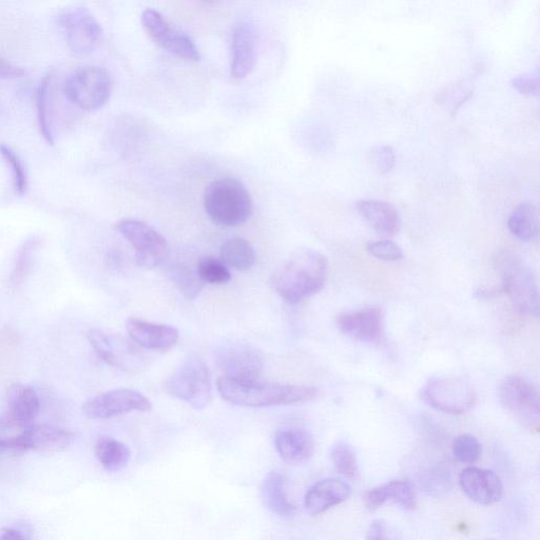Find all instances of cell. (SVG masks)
Segmentation results:
<instances>
[{
  "label": "cell",
  "mask_w": 540,
  "mask_h": 540,
  "mask_svg": "<svg viewBox=\"0 0 540 540\" xmlns=\"http://www.w3.org/2000/svg\"><path fill=\"white\" fill-rule=\"evenodd\" d=\"M339 330L356 341L379 344L385 339V319L380 307L370 306L337 317Z\"/></svg>",
  "instance_id": "13"
},
{
  "label": "cell",
  "mask_w": 540,
  "mask_h": 540,
  "mask_svg": "<svg viewBox=\"0 0 540 540\" xmlns=\"http://www.w3.org/2000/svg\"><path fill=\"white\" fill-rule=\"evenodd\" d=\"M285 478L279 472H270L266 475L262 488L264 506L281 517H291L296 513V506L289 500Z\"/></svg>",
  "instance_id": "23"
},
{
  "label": "cell",
  "mask_w": 540,
  "mask_h": 540,
  "mask_svg": "<svg viewBox=\"0 0 540 540\" xmlns=\"http://www.w3.org/2000/svg\"><path fill=\"white\" fill-rule=\"evenodd\" d=\"M162 49L175 54L189 62L201 60V52L192 38L186 34L173 31Z\"/></svg>",
  "instance_id": "32"
},
{
  "label": "cell",
  "mask_w": 540,
  "mask_h": 540,
  "mask_svg": "<svg viewBox=\"0 0 540 540\" xmlns=\"http://www.w3.org/2000/svg\"><path fill=\"white\" fill-rule=\"evenodd\" d=\"M126 331L131 340L143 349L151 351H168L179 340V331L176 327L153 323L138 318H129L126 322Z\"/></svg>",
  "instance_id": "16"
},
{
  "label": "cell",
  "mask_w": 540,
  "mask_h": 540,
  "mask_svg": "<svg viewBox=\"0 0 540 540\" xmlns=\"http://www.w3.org/2000/svg\"><path fill=\"white\" fill-rule=\"evenodd\" d=\"M9 424L6 419H0V431H2L5 427H8Z\"/></svg>",
  "instance_id": "44"
},
{
  "label": "cell",
  "mask_w": 540,
  "mask_h": 540,
  "mask_svg": "<svg viewBox=\"0 0 540 540\" xmlns=\"http://www.w3.org/2000/svg\"><path fill=\"white\" fill-rule=\"evenodd\" d=\"M510 233L523 242H531L538 237L539 216L537 208L529 203L517 206L508 220Z\"/></svg>",
  "instance_id": "24"
},
{
  "label": "cell",
  "mask_w": 540,
  "mask_h": 540,
  "mask_svg": "<svg viewBox=\"0 0 540 540\" xmlns=\"http://www.w3.org/2000/svg\"><path fill=\"white\" fill-rule=\"evenodd\" d=\"M142 25L151 40L162 47L172 30L165 17L157 10L147 9L142 14Z\"/></svg>",
  "instance_id": "33"
},
{
  "label": "cell",
  "mask_w": 540,
  "mask_h": 540,
  "mask_svg": "<svg viewBox=\"0 0 540 540\" xmlns=\"http://www.w3.org/2000/svg\"><path fill=\"white\" fill-rule=\"evenodd\" d=\"M496 262L498 273L503 281L501 291L508 295L518 313L537 318L539 315V293L533 270L522 258L510 250L501 252Z\"/></svg>",
  "instance_id": "4"
},
{
  "label": "cell",
  "mask_w": 540,
  "mask_h": 540,
  "mask_svg": "<svg viewBox=\"0 0 540 540\" xmlns=\"http://www.w3.org/2000/svg\"><path fill=\"white\" fill-rule=\"evenodd\" d=\"M503 408L532 433L540 428V401L535 385L523 376L509 375L499 385Z\"/></svg>",
  "instance_id": "6"
},
{
  "label": "cell",
  "mask_w": 540,
  "mask_h": 540,
  "mask_svg": "<svg viewBox=\"0 0 540 540\" xmlns=\"http://www.w3.org/2000/svg\"><path fill=\"white\" fill-rule=\"evenodd\" d=\"M453 455L461 464L473 465L482 454V447L479 440L470 434L456 437L452 445Z\"/></svg>",
  "instance_id": "34"
},
{
  "label": "cell",
  "mask_w": 540,
  "mask_h": 540,
  "mask_svg": "<svg viewBox=\"0 0 540 540\" xmlns=\"http://www.w3.org/2000/svg\"><path fill=\"white\" fill-rule=\"evenodd\" d=\"M371 162L381 175H387L396 165L395 150L388 145L375 146L371 150Z\"/></svg>",
  "instance_id": "38"
},
{
  "label": "cell",
  "mask_w": 540,
  "mask_h": 540,
  "mask_svg": "<svg viewBox=\"0 0 540 540\" xmlns=\"http://www.w3.org/2000/svg\"><path fill=\"white\" fill-rule=\"evenodd\" d=\"M198 275L203 283L212 285L226 284L231 274L225 263L215 257H204L198 263Z\"/></svg>",
  "instance_id": "31"
},
{
  "label": "cell",
  "mask_w": 540,
  "mask_h": 540,
  "mask_svg": "<svg viewBox=\"0 0 540 540\" xmlns=\"http://www.w3.org/2000/svg\"><path fill=\"white\" fill-rule=\"evenodd\" d=\"M27 452L57 453L68 449L74 440V433L69 430L48 426V424H32L19 434Z\"/></svg>",
  "instance_id": "17"
},
{
  "label": "cell",
  "mask_w": 540,
  "mask_h": 540,
  "mask_svg": "<svg viewBox=\"0 0 540 540\" xmlns=\"http://www.w3.org/2000/svg\"><path fill=\"white\" fill-rule=\"evenodd\" d=\"M220 253L225 265L239 272H248L256 264L255 249L243 238L234 237L226 240L221 246Z\"/></svg>",
  "instance_id": "25"
},
{
  "label": "cell",
  "mask_w": 540,
  "mask_h": 540,
  "mask_svg": "<svg viewBox=\"0 0 540 540\" xmlns=\"http://www.w3.org/2000/svg\"><path fill=\"white\" fill-rule=\"evenodd\" d=\"M204 208L217 225L236 227L252 218L254 202L243 183L234 178H223L206 187Z\"/></svg>",
  "instance_id": "3"
},
{
  "label": "cell",
  "mask_w": 540,
  "mask_h": 540,
  "mask_svg": "<svg viewBox=\"0 0 540 540\" xmlns=\"http://www.w3.org/2000/svg\"><path fill=\"white\" fill-rule=\"evenodd\" d=\"M0 156H2L6 163L11 167L16 194L24 196L28 187V179L21 159H19L11 147L5 144L0 145Z\"/></svg>",
  "instance_id": "36"
},
{
  "label": "cell",
  "mask_w": 540,
  "mask_h": 540,
  "mask_svg": "<svg viewBox=\"0 0 540 540\" xmlns=\"http://www.w3.org/2000/svg\"><path fill=\"white\" fill-rule=\"evenodd\" d=\"M57 23L68 47L75 54H90L102 45L103 28L87 8L74 7L63 11L57 17Z\"/></svg>",
  "instance_id": "9"
},
{
  "label": "cell",
  "mask_w": 540,
  "mask_h": 540,
  "mask_svg": "<svg viewBox=\"0 0 540 540\" xmlns=\"http://www.w3.org/2000/svg\"><path fill=\"white\" fill-rule=\"evenodd\" d=\"M114 228L133 247L139 266L150 269L164 262L168 245L158 230L143 221L133 219L121 220Z\"/></svg>",
  "instance_id": "10"
},
{
  "label": "cell",
  "mask_w": 540,
  "mask_h": 540,
  "mask_svg": "<svg viewBox=\"0 0 540 540\" xmlns=\"http://www.w3.org/2000/svg\"><path fill=\"white\" fill-rule=\"evenodd\" d=\"M95 456L105 470L118 471L127 464L130 451L121 441L103 437L96 443Z\"/></svg>",
  "instance_id": "26"
},
{
  "label": "cell",
  "mask_w": 540,
  "mask_h": 540,
  "mask_svg": "<svg viewBox=\"0 0 540 540\" xmlns=\"http://www.w3.org/2000/svg\"><path fill=\"white\" fill-rule=\"evenodd\" d=\"M0 540H29V537L23 530L6 528L0 532Z\"/></svg>",
  "instance_id": "43"
},
{
  "label": "cell",
  "mask_w": 540,
  "mask_h": 540,
  "mask_svg": "<svg viewBox=\"0 0 540 540\" xmlns=\"http://www.w3.org/2000/svg\"><path fill=\"white\" fill-rule=\"evenodd\" d=\"M9 416L6 419L9 426L27 428L34 424L40 415L41 400L30 385L13 384L8 392Z\"/></svg>",
  "instance_id": "18"
},
{
  "label": "cell",
  "mask_w": 540,
  "mask_h": 540,
  "mask_svg": "<svg viewBox=\"0 0 540 540\" xmlns=\"http://www.w3.org/2000/svg\"><path fill=\"white\" fill-rule=\"evenodd\" d=\"M52 81V75L47 74L42 80L40 86L36 91V108H37V120L38 126H40L41 133L50 145L54 144V135L50 123L49 112V89Z\"/></svg>",
  "instance_id": "29"
},
{
  "label": "cell",
  "mask_w": 540,
  "mask_h": 540,
  "mask_svg": "<svg viewBox=\"0 0 540 540\" xmlns=\"http://www.w3.org/2000/svg\"><path fill=\"white\" fill-rule=\"evenodd\" d=\"M459 482L462 491L478 505H494L504 494L503 482L491 470L469 467L461 472Z\"/></svg>",
  "instance_id": "15"
},
{
  "label": "cell",
  "mask_w": 540,
  "mask_h": 540,
  "mask_svg": "<svg viewBox=\"0 0 540 540\" xmlns=\"http://www.w3.org/2000/svg\"><path fill=\"white\" fill-rule=\"evenodd\" d=\"M152 410L151 401L142 393L134 390H113L88 400L83 407L84 414L90 419H109L132 412Z\"/></svg>",
  "instance_id": "12"
},
{
  "label": "cell",
  "mask_w": 540,
  "mask_h": 540,
  "mask_svg": "<svg viewBox=\"0 0 540 540\" xmlns=\"http://www.w3.org/2000/svg\"><path fill=\"white\" fill-rule=\"evenodd\" d=\"M258 37L253 24L242 22L231 38L230 74L235 80H244L255 70L257 64Z\"/></svg>",
  "instance_id": "14"
},
{
  "label": "cell",
  "mask_w": 540,
  "mask_h": 540,
  "mask_svg": "<svg viewBox=\"0 0 540 540\" xmlns=\"http://www.w3.org/2000/svg\"><path fill=\"white\" fill-rule=\"evenodd\" d=\"M366 540H391L388 535L387 525L382 520L374 522L368 533H366Z\"/></svg>",
  "instance_id": "42"
},
{
  "label": "cell",
  "mask_w": 540,
  "mask_h": 540,
  "mask_svg": "<svg viewBox=\"0 0 540 540\" xmlns=\"http://www.w3.org/2000/svg\"><path fill=\"white\" fill-rule=\"evenodd\" d=\"M329 269V260L318 250L300 249L276 270L272 284L286 303L296 305L322 291Z\"/></svg>",
  "instance_id": "1"
},
{
  "label": "cell",
  "mask_w": 540,
  "mask_h": 540,
  "mask_svg": "<svg viewBox=\"0 0 540 540\" xmlns=\"http://www.w3.org/2000/svg\"><path fill=\"white\" fill-rule=\"evenodd\" d=\"M369 254L382 261H400L404 258L402 248L391 240H379L370 242L366 246Z\"/></svg>",
  "instance_id": "37"
},
{
  "label": "cell",
  "mask_w": 540,
  "mask_h": 540,
  "mask_svg": "<svg viewBox=\"0 0 540 540\" xmlns=\"http://www.w3.org/2000/svg\"><path fill=\"white\" fill-rule=\"evenodd\" d=\"M388 501H392L404 509L416 508V496L409 481L394 480L381 487L374 488L365 493L364 503L369 511L375 512Z\"/></svg>",
  "instance_id": "22"
},
{
  "label": "cell",
  "mask_w": 540,
  "mask_h": 540,
  "mask_svg": "<svg viewBox=\"0 0 540 540\" xmlns=\"http://www.w3.org/2000/svg\"><path fill=\"white\" fill-rule=\"evenodd\" d=\"M170 276L186 299L194 300L200 295L204 283L201 281L197 269L180 263L171 267Z\"/></svg>",
  "instance_id": "28"
},
{
  "label": "cell",
  "mask_w": 540,
  "mask_h": 540,
  "mask_svg": "<svg viewBox=\"0 0 540 540\" xmlns=\"http://www.w3.org/2000/svg\"><path fill=\"white\" fill-rule=\"evenodd\" d=\"M512 86L520 93L528 96H536L539 91V81L536 74H523L514 77Z\"/></svg>",
  "instance_id": "40"
},
{
  "label": "cell",
  "mask_w": 540,
  "mask_h": 540,
  "mask_svg": "<svg viewBox=\"0 0 540 540\" xmlns=\"http://www.w3.org/2000/svg\"><path fill=\"white\" fill-rule=\"evenodd\" d=\"M216 363L223 377L237 381H258L264 370L263 355L246 343L225 345L218 352Z\"/></svg>",
  "instance_id": "11"
},
{
  "label": "cell",
  "mask_w": 540,
  "mask_h": 540,
  "mask_svg": "<svg viewBox=\"0 0 540 540\" xmlns=\"http://www.w3.org/2000/svg\"><path fill=\"white\" fill-rule=\"evenodd\" d=\"M360 216L378 235L391 238L396 236L401 228V220L397 209L390 203L365 199L356 204Z\"/></svg>",
  "instance_id": "21"
},
{
  "label": "cell",
  "mask_w": 540,
  "mask_h": 540,
  "mask_svg": "<svg viewBox=\"0 0 540 540\" xmlns=\"http://www.w3.org/2000/svg\"><path fill=\"white\" fill-rule=\"evenodd\" d=\"M67 99L84 111L103 108L112 93V79L107 70L87 66L71 73L65 83Z\"/></svg>",
  "instance_id": "7"
},
{
  "label": "cell",
  "mask_w": 540,
  "mask_h": 540,
  "mask_svg": "<svg viewBox=\"0 0 540 540\" xmlns=\"http://www.w3.org/2000/svg\"><path fill=\"white\" fill-rule=\"evenodd\" d=\"M220 396L242 408H268L292 405L316 399L319 391L304 385L237 381L221 377L217 381Z\"/></svg>",
  "instance_id": "2"
},
{
  "label": "cell",
  "mask_w": 540,
  "mask_h": 540,
  "mask_svg": "<svg viewBox=\"0 0 540 540\" xmlns=\"http://www.w3.org/2000/svg\"><path fill=\"white\" fill-rule=\"evenodd\" d=\"M421 399L431 408L450 415H464L474 408L476 393L462 378H433L420 392Z\"/></svg>",
  "instance_id": "8"
},
{
  "label": "cell",
  "mask_w": 540,
  "mask_h": 540,
  "mask_svg": "<svg viewBox=\"0 0 540 540\" xmlns=\"http://www.w3.org/2000/svg\"><path fill=\"white\" fill-rule=\"evenodd\" d=\"M280 457L289 465H303L315 453V441L310 432L302 428H285L275 438Z\"/></svg>",
  "instance_id": "19"
},
{
  "label": "cell",
  "mask_w": 540,
  "mask_h": 540,
  "mask_svg": "<svg viewBox=\"0 0 540 540\" xmlns=\"http://www.w3.org/2000/svg\"><path fill=\"white\" fill-rule=\"evenodd\" d=\"M88 340L93 350L101 359L115 369H122L123 365L109 337L100 330H91L88 333Z\"/></svg>",
  "instance_id": "35"
},
{
  "label": "cell",
  "mask_w": 540,
  "mask_h": 540,
  "mask_svg": "<svg viewBox=\"0 0 540 540\" xmlns=\"http://www.w3.org/2000/svg\"><path fill=\"white\" fill-rule=\"evenodd\" d=\"M351 496V488L339 479H324L307 491L305 509L311 515H320L341 505Z\"/></svg>",
  "instance_id": "20"
},
{
  "label": "cell",
  "mask_w": 540,
  "mask_h": 540,
  "mask_svg": "<svg viewBox=\"0 0 540 540\" xmlns=\"http://www.w3.org/2000/svg\"><path fill=\"white\" fill-rule=\"evenodd\" d=\"M24 74L25 71L22 68L16 67L0 57V79H16Z\"/></svg>",
  "instance_id": "41"
},
{
  "label": "cell",
  "mask_w": 540,
  "mask_h": 540,
  "mask_svg": "<svg viewBox=\"0 0 540 540\" xmlns=\"http://www.w3.org/2000/svg\"><path fill=\"white\" fill-rule=\"evenodd\" d=\"M331 458L338 473L350 479L357 478L359 474L357 456L349 442H337L332 449Z\"/></svg>",
  "instance_id": "30"
},
{
  "label": "cell",
  "mask_w": 540,
  "mask_h": 540,
  "mask_svg": "<svg viewBox=\"0 0 540 540\" xmlns=\"http://www.w3.org/2000/svg\"><path fill=\"white\" fill-rule=\"evenodd\" d=\"M473 93V89L464 84H457L452 87H448L445 91L438 93L440 103L447 104L452 107L453 114L470 99Z\"/></svg>",
  "instance_id": "39"
},
{
  "label": "cell",
  "mask_w": 540,
  "mask_h": 540,
  "mask_svg": "<svg viewBox=\"0 0 540 540\" xmlns=\"http://www.w3.org/2000/svg\"><path fill=\"white\" fill-rule=\"evenodd\" d=\"M163 385L167 394L197 410L206 408L212 398L210 372L198 355L188 356L179 368L165 379Z\"/></svg>",
  "instance_id": "5"
},
{
  "label": "cell",
  "mask_w": 540,
  "mask_h": 540,
  "mask_svg": "<svg viewBox=\"0 0 540 540\" xmlns=\"http://www.w3.org/2000/svg\"><path fill=\"white\" fill-rule=\"evenodd\" d=\"M40 244V238L31 237L18 249L11 275V284L14 287L21 286L31 274Z\"/></svg>",
  "instance_id": "27"
}]
</instances>
